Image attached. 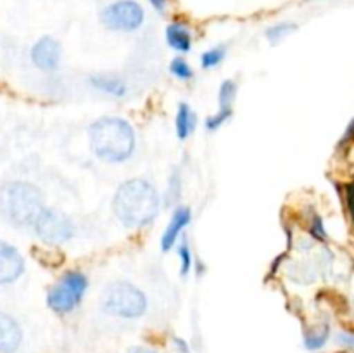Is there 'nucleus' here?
Returning a JSON list of instances; mask_svg holds the SVG:
<instances>
[{
	"instance_id": "nucleus-1",
	"label": "nucleus",
	"mask_w": 354,
	"mask_h": 353,
	"mask_svg": "<svg viewBox=\"0 0 354 353\" xmlns=\"http://www.w3.org/2000/svg\"><path fill=\"white\" fill-rule=\"evenodd\" d=\"M114 213L127 227H144L159 213V194L142 179H133L120 185L114 196Z\"/></svg>"
},
{
	"instance_id": "nucleus-2",
	"label": "nucleus",
	"mask_w": 354,
	"mask_h": 353,
	"mask_svg": "<svg viewBox=\"0 0 354 353\" xmlns=\"http://www.w3.org/2000/svg\"><path fill=\"white\" fill-rule=\"evenodd\" d=\"M90 147L107 163H121L135 149V132L121 118H100L90 127Z\"/></svg>"
},
{
	"instance_id": "nucleus-3",
	"label": "nucleus",
	"mask_w": 354,
	"mask_h": 353,
	"mask_svg": "<svg viewBox=\"0 0 354 353\" xmlns=\"http://www.w3.org/2000/svg\"><path fill=\"white\" fill-rule=\"evenodd\" d=\"M44 211V197L38 187L28 182H7L0 187V215L16 227L35 225Z\"/></svg>"
},
{
	"instance_id": "nucleus-4",
	"label": "nucleus",
	"mask_w": 354,
	"mask_h": 353,
	"mask_svg": "<svg viewBox=\"0 0 354 353\" xmlns=\"http://www.w3.org/2000/svg\"><path fill=\"white\" fill-rule=\"evenodd\" d=\"M102 308L113 317L138 318L147 310V298L133 284L114 282L104 293Z\"/></svg>"
},
{
	"instance_id": "nucleus-5",
	"label": "nucleus",
	"mask_w": 354,
	"mask_h": 353,
	"mask_svg": "<svg viewBox=\"0 0 354 353\" xmlns=\"http://www.w3.org/2000/svg\"><path fill=\"white\" fill-rule=\"evenodd\" d=\"M145 21V10L137 0H114L100 10V23L113 31L138 30Z\"/></svg>"
},
{
	"instance_id": "nucleus-6",
	"label": "nucleus",
	"mask_w": 354,
	"mask_h": 353,
	"mask_svg": "<svg viewBox=\"0 0 354 353\" xmlns=\"http://www.w3.org/2000/svg\"><path fill=\"white\" fill-rule=\"evenodd\" d=\"M86 277L80 272L64 273L61 280L52 287L47 296V305L55 314H69L83 300L86 291Z\"/></svg>"
},
{
	"instance_id": "nucleus-7",
	"label": "nucleus",
	"mask_w": 354,
	"mask_h": 353,
	"mask_svg": "<svg viewBox=\"0 0 354 353\" xmlns=\"http://www.w3.org/2000/svg\"><path fill=\"white\" fill-rule=\"evenodd\" d=\"M33 227L38 237L48 244H62L69 241L75 232V225L68 215L57 208H44Z\"/></svg>"
},
{
	"instance_id": "nucleus-8",
	"label": "nucleus",
	"mask_w": 354,
	"mask_h": 353,
	"mask_svg": "<svg viewBox=\"0 0 354 353\" xmlns=\"http://www.w3.org/2000/svg\"><path fill=\"white\" fill-rule=\"evenodd\" d=\"M62 48L55 38L41 37L31 48V61L44 71H54L61 62Z\"/></svg>"
},
{
	"instance_id": "nucleus-9",
	"label": "nucleus",
	"mask_w": 354,
	"mask_h": 353,
	"mask_svg": "<svg viewBox=\"0 0 354 353\" xmlns=\"http://www.w3.org/2000/svg\"><path fill=\"white\" fill-rule=\"evenodd\" d=\"M24 270V260L14 246L0 241V284H10Z\"/></svg>"
},
{
	"instance_id": "nucleus-10",
	"label": "nucleus",
	"mask_w": 354,
	"mask_h": 353,
	"mask_svg": "<svg viewBox=\"0 0 354 353\" xmlns=\"http://www.w3.org/2000/svg\"><path fill=\"white\" fill-rule=\"evenodd\" d=\"M23 341V331L10 315L0 311V353H14Z\"/></svg>"
},
{
	"instance_id": "nucleus-11",
	"label": "nucleus",
	"mask_w": 354,
	"mask_h": 353,
	"mask_svg": "<svg viewBox=\"0 0 354 353\" xmlns=\"http://www.w3.org/2000/svg\"><path fill=\"white\" fill-rule=\"evenodd\" d=\"M189 221H190L189 208H183V206L176 208L175 213H173V217H171V221H169L168 228H166L165 234H162V239H161L162 251H168V249H171V246H175L180 232H182L183 228L189 225Z\"/></svg>"
},
{
	"instance_id": "nucleus-12",
	"label": "nucleus",
	"mask_w": 354,
	"mask_h": 353,
	"mask_svg": "<svg viewBox=\"0 0 354 353\" xmlns=\"http://www.w3.org/2000/svg\"><path fill=\"white\" fill-rule=\"evenodd\" d=\"M166 40H168L169 47L175 48L176 52H189L190 47H192V33H190L189 26L180 23V21L168 24Z\"/></svg>"
},
{
	"instance_id": "nucleus-13",
	"label": "nucleus",
	"mask_w": 354,
	"mask_h": 353,
	"mask_svg": "<svg viewBox=\"0 0 354 353\" xmlns=\"http://www.w3.org/2000/svg\"><path fill=\"white\" fill-rule=\"evenodd\" d=\"M328 339H330V325L318 324L315 325V327L306 329L303 345L304 348L310 350V352H318V350H322L325 345H327Z\"/></svg>"
},
{
	"instance_id": "nucleus-14",
	"label": "nucleus",
	"mask_w": 354,
	"mask_h": 353,
	"mask_svg": "<svg viewBox=\"0 0 354 353\" xmlns=\"http://www.w3.org/2000/svg\"><path fill=\"white\" fill-rule=\"evenodd\" d=\"M90 82H92V85L95 89H99L104 93H109V96L123 97L127 93V85H124L123 80L116 78V76L95 75L90 78Z\"/></svg>"
},
{
	"instance_id": "nucleus-15",
	"label": "nucleus",
	"mask_w": 354,
	"mask_h": 353,
	"mask_svg": "<svg viewBox=\"0 0 354 353\" xmlns=\"http://www.w3.org/2000/svg\"><path fill=\"white\" fill-rule=\"evenodd\" d=\"M194 128H196V114L187 104H180L176 113V135L180 138H187Z\"/></svg>"
},
{
	"instance_id": "nucleus-16",
	"label": "nucleus",
	"mask_w": 354,
	"mask_h": 353,
	"mask_svg": "<svg viewBox=\"0 0 354 353\" xmlns=\"http://www.w3.org/2000/svg\"><path fill=\"white\" fill-rule=\"evenodd\" d=\"M296 24L294 23H279V24H273V26H270L268 30H266V38H268L272 44H279V42H282L283 38L289 37L290 33H294L296 31Z\"/></svg>"
},
{
	"instance_id": "nucleus-17",
	"label": "nucleus",
	"mask_w": 354,
	"mask_h": 353,
	"mask_svg": "<svg viewBox=\"0 0 354 353\" xmlns=\"http://www.w3.org/2000/svg\"><path fill=\"white\" fill-rule=\"evenodd\" d=\"M235 92H237V85L232 80H227L220 89V109H232Z\"/></svg>"
},
{
	"instance_id": "nucleus-18",
	"label": "nucleus",
	"mask_w": 354,
	"mask_h": 353,
	"mask_svg": "<svg viewBox=\"0 0 354 353\" xmlns=\"http://www.w3.org/2000/svg\"><path fill=\"white\" fill-rule=\"evenodd\" d=\"M225 57V47H216L211 48V51L204 52L201 62H203L204 68H214L216 64H220Z\"/></svg>"
},
{
	"instance_id": "nucleus-19",
	"label": "nucleus",
	"mask_w": 354,
	"mask_h": 353,
	"mask_svg": "<svg viewBox=\"0 0 354 353\" xmlns=\"http://www.w3.org/2000/svg\"><path fill=\"white\" fill-rule=\"evenodd\" d=\"M171 73L180 80H189V78H192V75H194V71H192V68L189 66V62L183 61L182 57H176L175 61L171 62Z\"/></svg>"
},
{
	"instance_id": "nucleus-20",
	"label": "nucleus",
	"mask_w": 354,
	"mask_h": 353,
	"mask_svg": "<svg viewBox=\"0 0 354 353\" xmlns=\"http://www.w3.org/2000/svg\"><path fill=\"white\" fill-rule=\"evenodd\" d=\"M230 116H232V109H220V113L214 114V116H211V118H207L206 127L209 128V130H216V128H220L221 125H223Z\"/></svg>"
},
{
	"instance_id": "nucleus-21",
	"label": "nucleus",
	"mask_w": 354,
	"mask_h": 353,
	"mask_svg": "<svg viewBox=\"0 0 354 353\" xmlns=\"http://www.w3.org/2000/svg\"><path fill=\"white\" fill-rule=\"evenodd\" d=\"M178 256L180 260H182V273L183 275H187L189 270L192 269V255H190V249L189 246H187V242H183V244L180 246Z\"/></svg>"
},
{
	"instance_id": "nucleus-22",
	"label": "nucleus",
	"mask_w": 354,
	"mask_h": 353,
	"mask_svg": "<svg viewBox=\"0 0 354 353\" xmlns=\"http://www.w3.org/2000/svg\"><path fill=\"white\" fill-rule=\"evenodd\" d=\"M335 341H337V345L341 348L348 350V352H354V332L341 331L337 334V338H335Z\"/></svg>"
},
{
	"instance_id": "nucleus-23",
	"label": "nucleus",
	"mask_w": 354,
	"mask_h": 353,
	"mask_svg": "<svg viewBox=\"0 0 354 353\" xmlns=\"http://www.w3.org/2000/svg\"><path fill=\"white\" fill-rule=\"evenodd\" d=\"M310 232H311V235H313V237L320 239V241L327 239V232H325L324 221H322L320 217H313V221H311Z\"/></svg>"
},
{
	"instance_id": "nucleus-24",
	"label": "nucleus",
	"mask_w": 354,
	"mask_h": 353,
	"mask_svg": "<svg viewBox=\"0 0 354 353\" xmlns=\"http://www.w3.org/2000/svg\"><path fill=\"white\" fill-rule=\"evenodd\" d=\"M344 194H346V206H348L349 215H351V218L354 220V183L346 185Z\"/></svg>"
},
{
	"instance_id": "nucleus-25",
	"label": "nucleus",
	"mask_w": 354,
	"mask_h": 353,
	"mask_svg": "<svg viewBox=\"0 0 354 353\" xmlns=\"http://www.w3.org/2000/svg\"><path fill=\"white\" fill-rule=\"evenodd\" d=\"M353 141H354V120H351V123H349L348 128H346V132H344V135H342L339 145H348V144H351Z\"/></svg>"
},
{
	"instance_id": "nucleus-26",
	"label": "nucleus",
	"mask_w": 354,
	"mask_h": 353,
	"mask_svg": "<svg viewBox=\"0 0 354 353\" xmlns=\"http://www.w3.org/2000/svg\"><path fill=\"white\" fill-rule=\"evenodd\" d=\"M173 346H175V350L178 353H190L189 345H187V343L183 341L182 338H175V339H173Z\"/></svg>"
},
{
	"instance_id": "nucleus-27",
	"label": "nucleus",
	"mask_w": 354,
	"mask_h": 353,
	"mask_svg": "<svg viewBox=\"0 0 354 353\" xmlns=\"http://www.w3.org/2000/svg\"><path fill=\"white\" fill-rule=\"evenodd\" d=\"M147 2L151 3V6L154 7L158 12H165L166 7H168V3H169V0H147Z\"/></svg>"
},
{
	"instance_id": "nucleus-28",
	"label": "nucleus",
	"mask_w": 354,
	"mask_h": 353,
	"mask_svg": "<svg viewBox=\"0 0 354 353\" xmlns=\"http://www.w3.org/2000/svg\"><path fill=\"white\" fill-rule=\"evenodd\" d=\"M128 353H158V352L152 348H147V346H133V348L128 350Z\"/></svg>"
},
{
	"instance_id": "nucleus-29",
	"label": "nucleus",
	"mask_w": 354,
	"mask_h": 353,
	"mask_svg": "<svg viewBox=\"0 0 354 353\" xmlns=\"http://www.w3.org/2000/svg\"><path fill=\"white\" fill-rule=\"evenodd\" d=\"M353 303H354V300H353Z\"/></svg>"
}]
</instances>
